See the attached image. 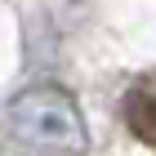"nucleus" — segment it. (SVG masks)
I'll return each mask as SVG.
<instances>
[{
  "mask_svg": "<svg viewBox=\"0 0 156 156\" xmlns=\"http://www.w3.org/2000/svg\"><path fill=\"white\" fill-rule=\"evenodd\" d=\"M125 125H129V134L143 147L156 152V94L152 89H134L125 98Z\"/></svg>",
  "mask_w": 156,
  "mask_h": 156,
  "instance_id": "obj_2",
  "label": "nucleus"
},
{
  "mask_svg": "<svg viewBox=\"0 0 156 156\" xmlns=\"http://www.w3.org/2000/svg\"><path fill=\"white\" fill-rule=\"evenodd\" d=\"M5 138L23 156H58V152L72 156L89 143L76 94L54 85V80L27 85L23 94L9 98V107H5Z\"/></svg>",
  "mask_w": 156,
  "mask_h": 156,
  "instance_id": "obj_1",
  "label": "nucleus"
}]
</instances>
